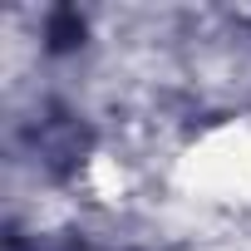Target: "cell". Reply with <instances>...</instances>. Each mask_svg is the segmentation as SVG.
Segmentation results:
<instances>
[{"instance_id": "cell-1", "label": "cell", "mask_w": 251, "mask_h": 251, "mask_svg": "<svg viewBox=\"0 0 251 251\" xmlns=\"http://www.w3.org/2000/svg\"><path fill=\"white\" fill-rule=\"evenodd\" d=\"M84 40V20L74 10H54L50 15V50H74Z\"/></svg>"}]
</instances>
